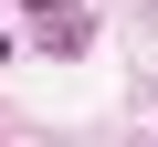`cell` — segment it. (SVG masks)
<instances>
[{
	"label": "cell",
	"instance_id": "6da1fadb",
	"mask_svg": "<svg viewBox=\"0 0 158 147\" xmlns=\"http://www.w3.org/2000/svg\"><path fill=\"white\" fill-rule=\"evenodd\" d=\"M32 11H63V0H32Z\"/></svg>",
	"mask_w": 158,
	"mask_h": 147
},
{
	"label": "cell",
	"instance_id": "7a4b0ae2",
	"mask_svg": "<svg viewBox=\"0 0 158 147\" xmlns=\"http://www.w3.org/2000/svg\"><path fill=\"white\" fill-rule=\"evenodd\" d=\"M0 53H11V42H0Z\"/></svg>",
	"mask_w": 158,
	"mask_h": 147
}]
</instances>
